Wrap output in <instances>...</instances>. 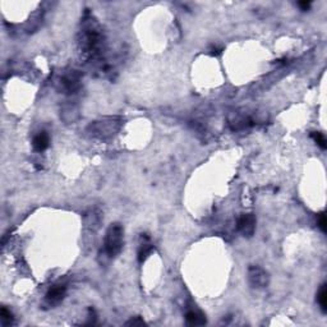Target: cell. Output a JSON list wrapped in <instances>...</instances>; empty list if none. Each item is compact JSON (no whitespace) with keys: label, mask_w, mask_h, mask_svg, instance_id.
<instances>
[{"label":"cell","mask_w":327,"mask_h":327,"mask_svg":"<svg viewBox=\"0 0 327 327\" xmlns=\"http://www.w3.org/2000/svg\"><path fill=\"white\" fill-rule=\"evenodd\" d=\"M124 244V229L119 223L111 224L105 234L104 249L107 257L114 258L119 255Z\"/></svg>","instance_id":"6da1fadb"},{"label":"cell","mask_w":327,"mask_h":327,"mask_svg":"<svg viewBox=\"0 0 327 327\" xmlns=\"http://www.w3.org/2000/svg\"><path fill=\"white\" fill-rule=\"evenodd\" d=\"M102 42L104 41H102L101 32L92 25V22L88 26H86L85 30H83V33H82L81 40V45L83 47V50L86 53L91 54V55H98L101 50Z\"/></svg>","instance_id":"7a4b0ae2"},{"label":"cell","mask_w":327,"mask_h":327,"mask_svg":"<svg viewBox=\"0 0 327 327\" xmlns=\"http://www.w3.org/2000/svg\"><path fill=\"white\" fill-rule=\"evenodd\" d=\"M120 127V122L117 120L115 118H109V119H104L101 122H95L90 126L91 129V134L98 138H107L111 137L114 133L117 132Z\"/></svg>","instance_id":"3957f363"},{"label":"cell","mask_w":327,"mask_h":327,"mask_svg":"<svg viewBox=\"0 0 327 327\" xmlns=\"http://www.w3.org/2000/svg\"><path fill=\"white\" fill-rule=\"evenodd\" d=\"M248 283L253 289H263L270 283V275L261 266L252 264L248 268Z\"/></svg>","instance_id":"277c9868"},{"label":"cell","mask_w":327,"mask_h":327,"mask_svg":"<svg viewBox=\"0 0 327 327\" xmlns=\"http://www.w3.org/2000/svg\"><path fill=\"white\" fill-rule=\"evenodd\" d=\"M236 229L245 238H251L256 231V216L253 214H242L236 220Z\"/></svg>","instance_id":"5b68a950"},{"label":"cell","mask_w":327,"mask_h":327,"mask_svg":"<svg viewBox=\"0 0 327 327\" xmlns=\"http://www.w3.org/2000/svg\"><path fill=\"white\" fill-rule=\"evenodd\" d=\"M66 294V286L64 284H55L47 290L45 295V304L49 307H55L64 299Z\"/></svg>","instance_id":"8992f818"},{"label":"cell","mask_w":327,"mask_h":327,"mask_svg":"<svg viewBox=\"0 0 327 327\" xmlns=\"http://www.w3.org/2000/svg\"><path fill=\"white\" fill-rule=\"evenodd\" d=\"M229 124L233 131H243L249 127H253L257 123L252 119L249 115H244V114H234V117L229 118Z\"/></svg>","instance_id":"52a82bcc"},{"label":"cell","mask_w":327,"mask_h":327,"mask_svg":"<svg viewBox=\"0 0 327 327\" xmlns=\"http://www.w3.org/2000/svg\"><path fill=\"white\" fill-rule=\"evenodd\" d=\"M152 252H154V244H152L150 236L146 234H141V242H139L138 253H137L139 263H143Z\"/></svg>","instance_id":"ba28073f"},{"label":"cell","mask_w":327,"mask_h":327,"mask_svg":"<svg viewBox=\"0 0 327 327\" xmlns=\"http://www.w3.org/2000/svg\"><path fill=\"white\" fill-rule=\"evenodd\" d=\"M60 83H62V88L65 91V94H76L81 87L79 76L76 72H72L68 76L63 77Z\"/></svg>","instance_id":"9c48e42d"},{"label":"cell","mask_w":327,"mask_h":327,"mask_svg":"<svg viewBox=\"0 0 327 327\" xmlns=\"http://www.w3.org/2000/svg\"><path fill=\"white\" fill-rule=\"evenodd\" d=\"M186 321L189 326H203V325L207 324L206 316L201 311H197V309H191V311L187 312Z\"/></svg>","instance_id":"30bf717a"},{"label":"cell","mask_w":327,"mask_h":327,"mask_svg":"<svg viewBox=\"0 0 327 327\" xmlns=\"http://www.w3.org/2000/svg\"><path fill=\"white\" fill-rule=\"evenodd\" d=\"M49 143H50V137L47 134L45 131L40 132L38 134H36L33 137V141H32V146H33V150L37 152L45 151L47 147H49Z\"/></svg>","instance_id":"8fae6325"},{"label":"cell","mask_w":327,"mask_h":327,"mask_svg":"<svg viewBox=\"0 0 327 327\" xmlns=\"http://www.w3.org/2000/svg\"><path fill=\"white\" fill-rule=\"evenodd\" d=\"M317 303L320 305V308L324 313L327 312V286L326 284H322L320 290L317 293Z\"/></svg>","instance_id":"7c38bea8"},{"label":"cell","mask_w":327,"mask_h":327,"mask_svg":"<svg viewBox=\"0 0 327 327\" xmlns=\"http://www.w3.org/2000/svg\"><path fill=\"white\" fill-rule=\"evenodd\" d=\"M0 321L4 327L10 326V325L14 324V316L10 312V309H8L6 307H3L1 311H0Z\"/></svg>","instance_id":"4fadbf2b"},{"label":"cell","mask_w":327,"mask_h":327,"mask_svg":"<svg viewBox=\"0 0 327 327\" xmlns=\"http://www.w3.org/2000/svg\"><path fill=\"white\" fill-rule=\"evenodd\" d=\"M311 138L316 142V145H317L318 147L321 148V150H326L327 141H326V137H325L324 133H321V132H312L311 133Z\"/></svg>","instance_id":"5bb4252c"},{"label":"cell","mask_w":327,"mask_h":327,"mask_svg":"<svg viewBox=\"0 0 327 327\" xmlns=\"http://www.w3.org/2000/svg\"><path fill=\"white\" fill-rule=\"evenodd\" d=\"M317 225H318V228L321 229L322 233H326L327 221H326V215H325V212H321V214L317 215Z\"/></svg>","instance_id":"9a60e30c"},{"label":"cell","mask_w":327,"mask_h":327,"mask_svg":"<svg viewBox=\"0 0 327 327\" xmlns=\"http://www.w3.org/2000/svg\"><path fill=\"white\" fill-rule=\"evenodd\" d=\"M126 325L127 326H143V325H145V321H143L141 317H134L132 318L131 321L127 322Z\"/></svg>","instance_id":"2e32d148"},{"label":"cell","mask_w":327,"mask_h":327,"mask_svg":"<svg viewBox=\"0 0 327 327\" xmlns=\"http://www.w3.org/2000/svg\"><path fill=\"white\" fill-rule=\"evenodd\" d=\"M311 1H299L298 5L302 10H308L309 8H311Z\"/></svg>","instance_id":"e0dca14e"},{"label":"cell","mask_w":327,"mask_h":327,"mask_svg":"<svg viewBox=\"0 0 327 327\" xmlns=\"http://www.w3.org/2000/svg\"><path fill=\"white\" fill-rule=\"evenodd\" d=\"M221 51H223V47L219 46L211 47V54H212V55H219V54H221Z\"/></svg>","instance_id":"ac0fdd59"}]
</instances>
